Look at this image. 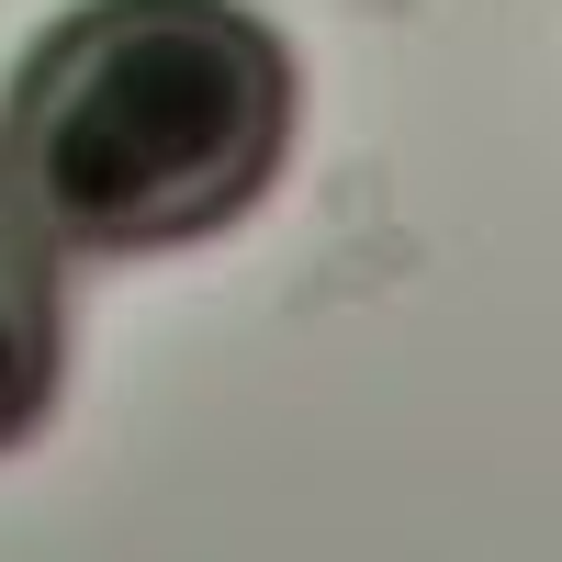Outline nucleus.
I'll return each instance as SVG.
<instances>
[{
	"instance_id": "obj_1",
	"label": "nucleus",
	"mask_w": 562,
	"mask_h": 562,
	"mask_svg": "<svg viewBox=\"0 0 562 562\" xmlns=\"http://www.w3.org/2000/svg\"><path fill=\"white\" fill-rule=\"evenodd\" d=\"M293 45L248 0H79L0 102V192L57 259H147L237 225L293 158Z\"/></svg>"
},
{
	"instance_id": "obj_2",
	"label": "nucleus",
	"mask_w": 562,
	"mask_h": 562,
	"mask_svg": "<svg viewBox=\"0 0 562 562\" xmlns=\"http://www.w3.org/2000/svg\"><path fill=\"white\" fill-rule=\"evenodd\" d=\"M68 383V293H57V237L0 192V450H23Z\"/></svg>"
}]
</instances>
